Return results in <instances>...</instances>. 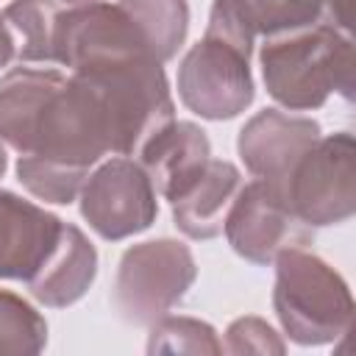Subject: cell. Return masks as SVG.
<instances>
[{
	"label": "cell",
	"mask_w": 356,
	"mask_h": 356,
	"mask_svg": "<svg viewBox=\"0 0 356 356\" xmlns=\"http://www.w3.org/2000/svg\"><path fill=\"white\" fill-rule=\"evenodd\" d=\"M197 278L192 250L178 239H150L128 248L117 264L114 306L125 323L153 325L184 300Z\"/></svg>",
	"instance_id": "obj_5"
},
{
	"label": "cell",
	"mask_w": 356,
	"mask_h": 356,
	"mask_svg": "<svg viewBox=\"0 0 356 356\" xmlns=\"http://www.w3.org/2000/svg\"><path fill=\"white\" fill-rule=\"evenodd\" d=\"M58 0H11L3 11V28L11 39L14 58L22 64H56Z\"/></svg>",
	"instance_id": "obj_15"
},
{
	"label": "cell",
	"mask_w": 356,
	"mask_h": 356,
	"mask_svg": "<svg viewBox=\"0 0 356 356\" xmlns=\"http://www.w3.org/2000/svg\"><path fill=\"white\" fill-rule=\"evenodd\" d=\"M306 225H339L356 211V145L348 131L317 136L275 192Z\"/></svg>",
	"instance_id": "obj_4"
},
{
	"label": "cell",
	"mask_w": 356,
	"mask_h": 356,
	"mask_svg": "<svg viewBox=\"0 0 356 356\" xmlns=\"http://www.w3.org/2000/svg\"><path fill=\"white\" fill-rule=\"evenodd\" d=\"M150 353H222L217 331L195 317L164 314L150 325L147 337Z\"/></svg>",
	"instance_id": "obj_19"
},
{
	"label": "cell",
	"mask_w": 356,
	"mask_h": 356,
	"mask_svg": "<svg viewBox=\"0 0 356 356\" xmlns=\"http://www.w3.org/2000/svg\"><path fill=\"white\" fill-rule=\"evenodd\" d=\"M253 31L234 0H214L206 33L178 67V95L203 120H231L253 100Z\"/></svg>",
	"instance_id": "obj_2"
},
{
	"label": "cell",
	"mask_w": 356,
	"mask_h": 356,
	"mask_svg": "<svg viewBox=\"0 0 356 356\" xmlns=\"http://www.w3.org/2000/svg\"><path fill=\"white\" fill-rule=\"evenodd\" d=\"M222 350L228 353H284L286 345L261 317H239L228 325Z\"/></svg>",
	"instance_id": "obj_21"
},
{
	"label": "cell",
	"mask_w": 356,
	"mask_h": 356,
	"mask_svg": "<svg viewBox=\"0 0 356 356\" xmlns=\"http://www.w3.org/2000/svg\"><path fill=\"white\" fill-rule=\"evenodd\" d=\"M14 58V47H11V39L3 28V19H0V67H6L8 61Z\"/></svg>",
	"instance_id": "obj_23"
},
{
	"label": "cell",
	"mask_w": 356,
	"mask_h": 356,
	"mask_svg": "<svg viewBox=\"0 0 356 356\" xmlns=\"http://www.w3.org/2000/svg\"><path fill=\"white\" fill-rule=\"evenodd\" d=\"M78 197L89 228L111 242L150 228L159 214L156 189L131 156H111L95 164Z\"/></svg>",
	"instance_id": "obj_6"
},
{
	"label": "cell",
	"mask_w": 356,
	"mask_h": 356,
	"mask_svg": "<svg viewBox=\"0 0 356 356\" xmlns=\"http://www.w3.org/2000/svg\"><path fill=\"white\" fill-rule=\"evenodd\" d=\"M253 36H281L323 22V0H234Z\"/></svg>",
	"instance_id": "obj_17"
},
{
	"label": "cell",
	"mask_w": 356,
	"mask_h": 356,
	"mask_svg": "<svg viewBox=\"0 0 356 356\" xmlns=\"http://www.w3.org/2000/svg\"><path fill=\"white\" fill-rule=\"evenodd\" d=\"M317 136L320 125L312 117L264 108L242 125L236 150L248 172L278 192L295 161L314 145Z\"/></svg>",
	"instance_id": "obj_9"
},
{
	"label": "cell",
	"mask_w": 356,
	"mask_h": 356,
	"mask_svg": "<svg viewBox=\"0 0 356 356\" xmlns=\"http://www.w3.org/2000/svg\"><path fill=\"white\" fill-rule=\"evenodd\" d=\"M44 345V317L25 298L0 289V353H39Z\"/></svg>",
	"instance_id": "obj_18"
},
{
	"label": "cell",
	"mask_w": 356,
	"mask_h": 356,
	"mask_svg": "<svg viewBox=\"0 0 356 356\" xmlns=\"http://www.w3.org/2000/svg\"><path fill=\"white\" fill-rule=\"evenodd\" d=\"M156 195L164 200L181 197L211 161V145L200 125L189 120H170L136 153Z\"/></svg>",
	"instance_id": "obj_11"
},
{
	"label": "cell",
	"mask_w": 356,
	"mask_h": 356,
	"mask_svg": "<svg viewBox=\"0 0 356 356\" xmlns=\"http://www.w3.org/2000/svg\"><path fill=\"white\" fill-rule=\"evenodd\" d=\"M61 231L64 220L8 189H0V278L28 284L56 250Z\"/></svg>",
	"instance_id": "obj_10"
},
{
	"label": "cell",
	"mask_w": 356,
	"mask_h": 356,
	"mask_svg": "<svg viewBox=\"0 0 356 356\" xmlns=\"http://www.w3.org/2000/svg\"><path fill=\"white\" fill-rule=\"evenodd\" d=\"M6 170H8V153H6V142L0 139V178L6 175Z\"/></svg>",
	"instance_id": "obj_24"
},
{
	"label": "cell",
	"mask_w": 356,
	"mask_h": 356,
	"mask_svg": "<svg viewBox=\"0 0 356 356\" xmlns=\"http://www.w3.org/2000/svg\"><path fill=\"white\" fill-rule=\"evenodd\" d=\"M61 3H67V6H83V3H97V0H61Z\"/></svg>",
	"instance_id": "obj_25"
},
{
	"label": "cell",
	"mask_w": 356,
	"mask_h": 356,
	"mask_svg": "<svg viewBox=\"0 0 356 356\" xmlns=\"http://www.w3.org/2000/svg\"><path fill=\"white\" fill-rule=\"evenodd\" d=\"M259 64L267 95L289 111L320 108L331 95L345 100L353 95V36L328 22L267 36Z\"/></svg>",
	"instance_id": "obj_1"
},
{
	"label": "cell",
	"mask_w": 356,
	"mask_h": 356,
	"mask_svg": "<svg viewBox=\"0 0 356 356\" xmlns=\"http://www.w3.org/2000/svg\"><path fill=\"white\" fill-rule=\"evenodd\" d=\"M273 306L284 334L298 345H325L353 325V298L345 278L306 248L284 250L275 261Z\"/></svg>",
	"instance_id": "obj_3"
},
{
	"label": "cell",
	"mask_w": 356,
	"mask_h": 356,
	"mask_svg": "<svg viewBox=\"0 0 356 356\" xmlns=\"http://www.w3.org/2000/svg\"><path fill=\"white\" fill-rule=\"evenodd\" d=\"M242 184L245 178L231 161L211 159L200 178L181 197L172 200V220L178 231L189 239H211L222 234L225 217Z\"/></svg>",
	"instance_id": "obj_12"
},
{
	"label": "cell",
	"mask_w": 356,
	"mask_h": 356,
	"mask_svg": "<svg viewBox=\"0 0 356 356\" xmlns=\"http://www.w3.org/2000/svg\"><path fill=\"white\" fill-rule=\"evenodd\" d=\"M61 75L56 67H14L0 78V139L17 153L25 147L33 117Z\"/></svg>",
	"instance_id": "obj_14"
},
{
	"label": "cell",
	"mask_w": 356,
	"mask_h": 356,
	"mask_svg": "<svg viewBox=\"0 0 356 356\" xmlns=\"http://www.w3.org/2000/svg\"><path fill=\"white\" fill-rule=\"evenodd\" d=\"M228 245L253 264H273L284 250L309 248L314 228L298 220L286 203L259 178L242 184L222 225Z\"/></svg>",
	"instance_id": "obj_7"
},
{
	"label": "cell",
	"mask_w": 356,
	"mask_h": 356,
	"mask_svg": "<svg viewBox=\"0 0 356 356\" xmlns=\"http://www.w3.org/2000/svg\"><path fill=\"white\" fill-rule=\"evenodd\" d=\"M323 22L350 33L353 31V0H323Z\"/></svg>",
	"instance_id": "obj_22"
},
{
	"label": "cell",
	"mask_w": 356,
	"mask_h": 356,
	"mask_svg": "<svg viewBox=\"0 0 356 356\" xmlns=\"http://www.w3.org/2000/svg\"><path fill=\"white\" fill-rule=\"evenodd\" d=\"M97 275V250L86 239V234L70 222H64L61 239L44 267L25 284L31 295L53 309L70 306L86 295Z\"/></svg>",
	"instance_id": "obj_13"
},
{
	"label": "cell",
	"mask_w": 356,
	"mask_h": 356,
	"mask_svg": "<svg viewBox=\"0 0 356 356\" xmlns=\"http://www.w3.org/2000/svg\"><path fill=\"white\" fill-rule=\"evenodd\" d=\"M56 64L78 70L122 56H153L120 3H83L61 8L56 22ZM156 58V56H153ZM159 61V58H156Z\"/></svg>",
	"instance_id": "obj_8"
},
{
	"label": "cell",
	"mask_w": 356,
	"mask_h": 356,
	"mask_svg": "<svg viewBox=\"0 0 356 356\" xmlns=\"http://www.w3.org/2000/svg\"><path fill=\"white\" fill-rule=\"evenodd\" d=\"M89 172L72 170V167H61L53 161H42L33 156H19L17 159V178L19 184L39 200L44 203H72L81 195V186L86 181Z\"/></svg>",
	"instance_id": "obj_20"
},
{
	"label": "cell",
	"mask_w": 356,
	"mask_h": 356,
	"mask_svg": "<svg viewBox=\"0 0 356 356\" xmlns=\"http://www.w3.org/2000/svg\"><path fill=\"white\" fill-rule=\"evenodd\" d=\"M117 3L131 17L147 50L161 64L175 58L189 28L186 0H117Z\"/></svg>",
	"instance_id": "obj_16"
}]
</instances>
